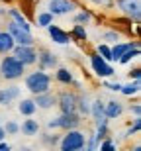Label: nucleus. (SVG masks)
I'll use <instances>...</instances> for the list:
<instances>
[{"instance_id":"obj_1","label":"nucleus","mask_w":141,"mask_h":151,"mask_svg":"<svg viewBox=\"0 0 141 151\" xmlns=\"http://www.w3.org/2000/svg\"><path fill=\"white\" fill-rule=\"evenodd\" d=\"M24 71H26V65L14 55L6 53V57L0 61V77L4 81H16L24 75Z\"/></svg>"},{"instance_id":"obj_2","label":"nucleus","mask_w":141,"mask_h":151,"mask_svg":"<svg viewBox=\"0 0 141 151\" xmlns=\"http://www.w3.org/2000/svg\"><path fill=\"white\" fill-rule=\"evenodd\" d=\"M86 145V137L82 132H79L77 128L67 129V134L59 139V149L61 151H79Z\"/></svg>"},{"instance_id":"obj_3","label":"nucleus","mask_w":141,"mask_h":151,"mask_svg":"<svg viewBox=\"0 0 141 151\" xmlns=\"http://www.w3.org/2000/svg\"><path fill=\"white\" fill-rule=\"evenodd\" d=\"M51 86V77L43 71H35V73H29L26 77V88L31 92V94H37V92H45Z\"/></svg>"},{"instance_id":"obj_4","label":"nucleus","mask_w":141,"mask_h":151,"mask_svg":"<svg viewBox=\"0 0 141 151\" xmlns=\"http://www.w3.org/2000/svg\"><path fill=\"white\" fill-rule=\"evenodd\" d=\"M80 124V116L77 112H63L59 118L51 120L47 126L49 128H61V129H73V128H79Z\"/></svg>"},{"instance_id":"obj_5","label":"nucleus","mask_w":141,"mask_h":151,"mask_svg":"<svg viewBox=\"0 0 141 151\" xmlns=\"http://www.w3.org/2000/svg\"><path fill=\"white\" fill-rule=\"evenodd\" d=\"M12 55L20 59L24 65H34L37 63V51L34 49V45H14V49H12Z\"/></svg>"},{"instance_id":"obj_6","label":"nucleus","mask_w":141,"mask_h":151,"mask_svg":"<svg viewBox=\"0 0 141 151\" xmlns=\"http://www.w3.org/2000/svg\"><path fill=\"white\" fill-rule=\"evenodd\" d=\"M6 32L12 35V39H14L18 45H34V35L29 34L28 29L20 28L16 22H10V24H8V29H6Z\"/></svg>"},{"instance_id":"obj_7","label":"nucleus","mask_w":141,"mask_h":151,"mask_svg":"<svg viewBox=\"0 0 141 151\" xmlns=\"http://www.w3.org/2000/svg\"><path fill=\"white\" fill-rule=\"evenodd\" d=\"M90 65H92V69H94V73L98 77H112L114 75V67L106 59H102L98 53H92L90 55Z\"/></svg>"},{"instance_id":"obj_8","label":"nucleus","mask_w":141,"mask_h":151,"mask_svg":"<svg viewBox=\"0 0 141 151\" xmlns=\"http://www.w3.org/2000/svg\"><path fill=\"white\" fill-rule=\"evenodd\" d=\"M77 8L73 0H49V12L53 16H65Z\"/></svg>"},{"instance_id":"obj_9","label":"nucleus","mask_w":141,"mask_h":151,"mask_svg":"<svg viewBox=\"0 0 141 151\" xmlns=\"http://www.w3.org/2000/svg\"><path fill=\"white\" fill-rule=\"evenodd\" d=\"M57 106L61 108V112H77V94L61 92L57 96Z\"/></svg>"},{"instance_id":"obj_10","label":"nucleus","mask_w":141,"mask_h":151,"mask_svg":"<svg viewBox=\"0 0 141 151\" xmlns=\"http://www.w3.org/2000/svg\"><path fill=\"white\" fill-rule=\"evenodd\" d=\"M47 32H49L51 39H53L55 43H59V45H67V43H71V41H73V35L67 34L65 29H61L59 26H55L53 22L47 26Z\"/></svg>"},{"instance_id":"obj_11","label":"nucleus","mask_w":141,"mask_h":151,"mask_svg":"<svg viewBox=\"0 0 141 151\" xmlns=\"http://www.w3.org/2000/svg\"><path fill=\"white\" fill-rule=\"evenodd\" d=\"M120 8H122V12H124L125 16H130L133 22H139V16H141L139 0H120Z\"/></svg>"},{"instance_id":"obj_12","label":"nucleus","mask_w":141,"mask_h":151,"mask_svg":"<svg viewBox=\"0 0 141 151\" xmlns=\"http://www.w3.org/2000/svg\"><path fill=\"white\" fill-rule=\"evenodd\" d=\"M34 102H35L37 108L49 110V108H53L57 104V96L51 94L49 90H45V92H37V94H34Z\"/></svg>"},{"instance_id":"obj_13","label":"nucleus","mask_w":141,"mask_h":151,"mask_svg":"<svg viewBox=\"0 0 141 151\" xmlns=\"http://www.w3.org/2000/svg\"><path fill=\"white\" fill-rule=\"evenodd\" d=\"M37 63H39L41 71H45V69H53L57 67V57L51 53L49 49H41L37 53Z\"/></svg>"},{"instance_id":"obj_14","label":"nucleus","mask_w":141,"mask_h":151,"mask_svg":"<svg viewBox=\"0 0 141 151\" xmlns=\"http://www.w3.org/2000/svg\"><path fill=\"white\" fill-rule=\"evenodd\" d=\"M122 112H124V106H122V102H118V100H110V102L104 104V118H108V120L120 118Z\"/></svg>"},{"instance_id":"obj_15","label":"nucleus","mask_w":141,"mask_h":151,"mask_svg":"<svg viewBox=\"0 0 141 151\" xmlns=\"http://www.w3.org/2000/svg\"><path fill=\"white\" fill-rule=\"evenodd\" d=\"M20 96V86H8V88H0V106H8Z\"/></svg>"},{"instance_id":"obj_16","label":"nucleus","mask_w":141,"mask_h":151,"mask_svg":"<svg viewBox=\"0 0 141 151\" xmlns=\"http://www.w3.org/2000/svg\"><path fill=\"white\" fill-rule=\"evenodd\" d=\"M20 132H22L24 135H28V137L37 135V132H39V124H37V120H31V116H28V120H24L22 126H20Z\"/></svg>"},{"instance_id":"obj_17","label":"nucleus","mask_w":141,"mask_h":151,"mask_svg":"<svg viewBox=\"0 0 141 151\" xmlns=\"http://www.w3.org/2000/svg\"><path fill=\"white\" fill-rule=\"evenodd\" d=\"M37 106H35L34 98H22L20 104H18V112L22 114V116H34Z\"/></svg>"},{"instance_id":"obj_18","label":"nucleus","mask_w":141,"mask_h":151,"mask_svg":"<svg viewBox=\"0 0 141 151\" xmlns=\"http://www.w3.org/2000/svg\"><path fill=\"white\" fill-rule=\"evenodd\" d=\"M14 45H16V41L12 39V35L8 34V32H0V53H2V55L12 53Z\"/></svg>"},{"instance_id":"obj_19","label":"nucleus","mask_w":141,"mask_h":151,"mask_svg":"<svg viewBox=\"0 0 141 151\" xmlns=\"http://www.w3.org/2000/svg\"><path fill=\"white\" fill-rule=\"evenodd\" d=\"M135 57H139V43H131L130 47L122 53V57H120L118 61L122 63V65H127V63H130L131 59H135Z\"/></svg>"},{"instance_id":"obj_20","label":"nucleus","mask_w":141,"mask_h":151,"mask_svg":"<svg viewBox=\"0 0 141 151\" xmlns=\"http://www.w3.org/2000/svg\"><path fill=\"white\" fill-rule=\"evenodd\" d=\"M120 92H124L125 96H133L139 92V78H133V83H127V84H122Z\"/></svg>"},{"instance_id":"obj_21","label":"nucleus","mask_w":141,"mask_h":151,"mask_svg":"<svg viewBox=\"0 0 141 151\" xmlns=\"http://www.w3.org/2000/svg\"><path fill=\"white\" fill-rule=\"evenodd\" d=\"M8 14L12 16V20H14V22H16L18 26H20V28H24V29H28V32H29V22H28V20H26V18L22 16V14H20V12L16 10V8L8 10Z\"/></svg>"},{"instance_id":"obj_22","label":"nucleus","mask_w":141,"mask_h":151,"mask_svg":"<svg viewBox=\"0 0 141 151\" xmlns=\"http://www.w3.org/2000/svg\"><path fill=\"white\" fill-rule=\"evenodd\" d=\"M55 77H57V81L59 83H63V84H71L73 83V75H71V71L69 69H57V73H55Z\"/></svg>"},{"instance_id":"obj_23","label":"nucleus","mask_w":141,"mask_h":151,"mask_svg":"<svg viewBox=\"0 0 141 151\" xmlns=\"http://www.w3.org/2000/svg\"><path fill=\"white\" fill-rule=\"evenodd\" d=\"M130 45L131 43H122V41H116V45H114V47H110V49H112V61H118L120 57H122V53H124Z\"/></svg>"},{"instance_id":"obj_24","label":"nucleus","mask_w":141,"mask_h":151,"mask_svg":"<svg viewBox=\"0 0 141 151\" xmlns=\"http://www.w3.org/2000/svg\"><path fill=\"white\" fill-rule=\"evenodd\" d=\"M90 114L94 116V120H102L104 118V104L100 100H94L90 104Z\"/></svg>"},{"instance_id":"obj_25","label":"nucleus","mask_w":141,"mask_h":151,"mask_svg":"<svg viewBox=\"0 0 141 151\" xmlns=\"http://www.w3.org/2000/svg\"><path fill=\"white\" fill-rule=\"evenodd\" d=\"M96 53H98L102 59L112 61V49H110V45H108V43H98V47H96Z\"/></svg>"},{"instance_id":"obj_26","label":"nucleus","mask_w":141,"mask_h":151,"mask_svg":"<svg viewBox=\"0 0 141 151\" xmlns=\"http://www.w3.org/2000/svg\"><path fill=\"white\" fill-rule=\"evenodd\" d=\"M51 22H53V14H51L49 10L41 12L39 16H37V28H47Z\"/></svg>"},{"instance_id":"obj_27","label":"nucleus","mask_w":141,"mask_h":151,"mask_svg":"<svg viewBox=\"0 0 141 151\" xmlns=\"http://www.w3.org/2000/svg\"><path fill=\"white\" fill-rule=\"evenodd\" d=\"M2 128H4L6 135H16V134H20V124L14 122V120H8V122H6Z\"/></svg>"},{"instance_id":"obj_28","label":"nucleus","mask_w":141,"mask_h":151,"mask_svg":"<svg viewBox=\"0 0 141 151\" xmlns=\"http://www.w3.org/2000/svg\"><path fill=\"white\" fill-rule=\"evenodd\" d=\"M77 108H79L80 114H84V116L90 114V102L86 100V98H79V96H77Z\"/></svg>"},{"instance_id":"obj_29","label":"nucleus","mask_w":141,"mask_h":151,"mask_svg":"<svg viewBox=\"0 0 141 151\" xmlns=\"http://www.w3.org/2000/svg\"><path fill=\"white\" fill-rule=\"evenodd\" d=\"M73 37L80 39V41H84L86 39V29L82 24H74V28H73Z\"/></svg>"},{"instance_id":"obj_30","label":"nucleus","mask_w":141,"mask_h":151,"mask_svg":"<svg viewBox=\"0 0 141 151\" xmlns=\"http://www.w3.org/2000/svg\"><path fill=\"white\" fill-rule=\"evenodd\" d=\"M90 12H79V14H77V16H74V24H82V26H84V24H88L90 22Z\"/></svg>"},{"instance_id":"obj_31","label":"nucleus","mask_w":141,"mask_h":151,"mask_svg":"<svg viewBox=\"0 0 141 151\" xmlns=\"http://www.w3.org/2000/svg\"><path fill=\"white\" fill-rule=\"evenodd\" d=\"M104 39L116 43V41H120V34H118V32H106V34H104Z\"/></svg>"},{"instance_id":"obj_32","label":"nucleus","mask_w":141,"mask_h":151,"mask_svg":"<svg viewBox=\"0 0 141 151\" xmlns=\"http://www.w3.org/2000/svg\"><path fill=\"white\" fill-rule=\"evenodd\" d=\"M114 147H116V145H114L110 139H106L104 143H100V149H102V151H110V149H114Z\"/></svg>"},{"instance_id":"obj_33","label":"nucleus","mask_w":141,"mask_h":151,"mask_svg":"<svg viewBox=\"0 0 141 151\" xmlns=\"http://www.w3.org/2000/svg\"><path fill=\"white\" fill-rule=\"evenodd\" d=\"M130 110H131V112H133V116H139V114H141V106H139V104H133V106H131L130 108Z\"/></svg>"},{"instance_id":"obj_34","label":"nucleus","mask_w":141,"mask_h":151,"mask_svg":"<svg viewBox=\"0 0 141 151\" xmlns=\"http://www.w3.org/2000/svg\"><path fill=\"white\" fill-rule=\"evenodd\" d=\"M141 77V71L139 69H133V71H130V78H139Z\"/></svg>"},{"instance_id":"obj_35","label":"nucleus","mask_w":141,"mask_h":151,"mask_svg":"<svg viewBox=\"0 0 141 151\" xmlns=\"http://www.w3.org/2000/svg\"><path fill=\"white\" fill-rule=\"evenodd\" d=\"M10 149V145H8V143H4V139L0 141V151H8Z\"/></svg>"},{"instance_id":"obj_36","label":"nucleus","mask_w":141,"mask_h":151,"mask_svg":"<svg viewBox=\"0 0 141 151\" xmlns=\"http://www.w3.org/2000/svg\"><path fill=\"white\" fill-rule=\"evenodd\" d=\"M4 137H6V132H4V128H2V126H0V141L4 139Z\"/></svg>"},{"instance_id":"obj_37","label":"nucleus","mask_w":141,"mask_h":151,"mask_svg":"<svg viewBox=\"0 0 141 151\" xmlns=\"http://www.w3.org/2000/svg\"><path fill=\"white\" fill-rule=\"evenodd\" d=\"M110 88H112V90H120V88H122V84H118V83H116V84H110Z\"/></svg>"},{"instance_id":"obj_38","label":"nucleus","mask_w":141,"mask_h":151,"mask_svg":"<svg viewBox=\"0 0 141 151\" xmlns=\"http://www.w3.org/2000/svg\"><path fill=\"white\" fill-rule=\"evenodd\" d=\"M92 2H96V4H108V0H92Z\"/></svg>"},{"instance_id":"obj_39","label":"nucleus","mask_w":141,"mask_h":151,"mask_svg":"<svg viewBox=\"0 0 141 151\" xmlns=\"http://www.w3.org/2000/svg\"><path fill=\"white\" fill-rule=\"evenodd\" d=\"M0 14H2V10H0Z\"/></svg>"}]
</instances>
